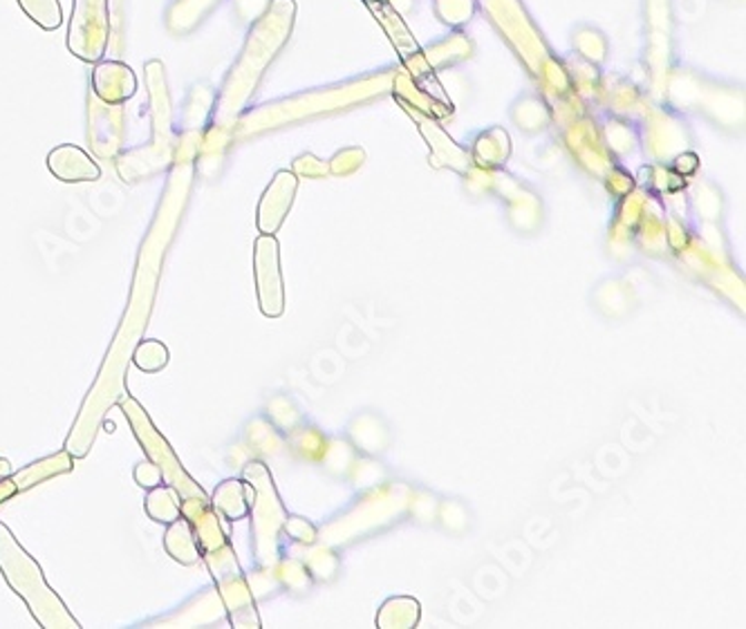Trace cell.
<instances>
[{
    "mask_svg": "<svg viewBox=\"0 0 746 629\" xmlns=\"http://www.w3.org/2000/svg\"><path fill=\"white\" fill-rule=\"evenodd\" d=\"M14 556H8V551L0 545V569L6 571L8 582L17 589V594L30 605L34 618L48 627V613H52L57 625H68V627H79L74 618L65 611V605L50 591V587L43 580V574L39 565L28 556L26 549L12 542Z\"/></svg>",
    "mask_w": 746,
    "mask_h": 629,
    "instance_id": "cell-1",
    "label": "cell"
},
{
    "mask_svg": "<svg viewBox=\"0 0 746 629\" xmlns=\"http://www.w3.org/2000/svg\"><path fill=\"white\" fill-rule=\"evenodd\" d=\"M110 41V0H72L68 50L85 63H99Z\"/></svg>",
    "mask_w": 746,
    "mask_h": 629,
    "instance_id": "cell-2",
    "label": "cell"
},
{
    "mask_svg": "<svg viewBox=\"0 0 746 629\" xmlns=\"http://www.w3.org/2000/svg\"><path fill=\"white\" fill-rule=\"evenodd\" d=\"M92 90L105 105H121L138 92V77L127 63L103 61L92 72Z\"/></svg>",
    "mask_w": 746,
    "mask_h": 629,
    "instance_id": "cell-3",
    "label": "cell"
},
{
    "mask_svg": "<svg viewBox=\"0 0 746 629\" xmlns=\"http://www.w3.org/2000/svg\"><path fill=\"white\" fill-rule=\"evenodd\" d=\"M48 169L57 180L68 182V184L94 182L101 175V169L97 166V162L83 149L74 144H63L50 151Z\"/></svg>",
    "mask_w": 746,
    "mask_h": 629,
    "instance_id": "cell-4",
    "label": "cell"
},
{
    "mask_svg": "<svg viewBox=\"0 0 746 629\" xmlns=\"http://www.w3.org/2000/svg\"><path fill=\"white\" fill-rule=\"evenodd\" d=\"M26 17L46 32H54L63 23V10L59 0H17Z\"/></svg>",
    "mask_w": 746,
    "mask_h": 629,
    "instance_id": "cell-5",
    "label": "cell"
},
{
    "mask_svg": "<svg viewBox=\"0 0 746 629\" xmlns=\"http://www.w3.org/2000/svg\"><path fill=\"white\" fill-rule=\"evenodd\" d=\"M135 363L144 372H158L169 363V349L158 341H147L138 347Z\"/></svg>",
    "mask_w": 746,
    "mask_h": 629,
    "instance_id": "cell-6",
    "label": "cell"
}]
</instances>
